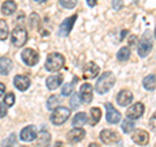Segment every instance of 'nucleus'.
<instances>
[{
    "label": "nucleus",
    "instance_id": "f8f14e48",
    "mask_svg": "<svg viewBox=\"0 0 156 147\" xmlns=\"http://www.w3.org/2000/svg\"><path fill=\"white\" fill-rule=\"evenodd\" d=\"M105 109H107V121H108L109 124H117V122H120L121 113L111 103H105Z\"/></svg>",
    "mask_w": 156,
    "mask_h": 147
},
{
    "label": "nucleus",
    "instance_id": "cd10ccee",
    "mask_svg": "<svg viewBox=\"0 0 156 147\" xmlns=\"http://www.w3.org/2000/svg\"><path fill=\"white\" fill-rule=\"evenodd\" d=\"M77 81V78H74V81L70 82V83H66V85L62 86V90H61V94L64 96H69L73 94V87H74V82Z\"/></svg>",
    "mask_w": 156,
    "mask_h": 147
},
{
    "label": "nucleus",
    "instance_id": "f257e3e1",
    "mask_svg": "<svg viewBox=\"0 0 156 147\" xmlns=\"http://www.w3.org/2000/svg\"><path fill=\"white\" fill-rule=\"evenodd\" d=\"M115 82H116V77H115L113 73L104 72L103 74L99 77V80H98L96 85H95V90L98 91V94L104 95L115 86Z\"/></svg>",
    "mask_w": 156,
    "mask_h": 147
},
{
    "label": "nucleus",
    "instance_id": "c756f323",
    "mask_svg": "<svg viewBox=\"0 0 156 147\" xmlns=\"http://www.w3.org/2000/svg\"><path fill=\"white\" fill-rule=\"evenodd\" d=\"M2 146L3 147H13V146H16V134L12 133L8 138L4 139L2 142Z\"/></svg>",
    "mask_w": 156,
    "mask_h": 147
},
{
    "label": "nucleus",
    "instance_id": "c03bdc74",
    "mask_svg": "<svg viewBox=\"0 0 156 147\" xmlns=\"http://www.w3.org/2000/svg\"><path fill=\"white\" fill-rule=\"evenodd\" d=\"M155 38H156V29H155Z\"/></svg>",
    "mask_w": 156,
    "mask_h": 147
},
{
    "label": "nucleus",
    "instance_id": "ddd939ff",
    "mask_svg": "<svg viewBox=\"0 0 156 147\" xmlns=\"http://www.w3.org/2000/svg\"><path fill=\"white\" fill-rule=\"evenodd\" d=\"M38 135V131H37V128L34 125H29L26 128H23L20 133V138L23 142H31L37 138Z\"/></svg>",
    "mask_w": 156,
    "mask_h": 147
},
{
    "label": "nucleus",
    "instance_id": "a878e982",
    "mask_svg": "<svg viewBox=\"0 0 156 147\" xmlns=\"http://www.w3.org/2000/svg\"><path fill=\"white\" fill-rule=\"evenodd\" d=\"M58 103H60V98L57 95H51L47 100V109H50V111L56 109L58 107Z\"/></svg>",
    "mask_w": 156,
    "mask_h": 147
},
{
    "label": "nucleus",
    "instance_id": "bb28decb",
    "mask_svg": "<svg viewBox=\"0 0 156 147\" xmlns=\"http://www.w3.org/2000/svg\"><path fill=\"white\" fill-rule=\"evenodd\" d=\"M9 35V29L4 20L0 18V41H5Z\"/></svg>",
    "mask_w": 156,
    "mask_h": 147
},
{
    "label": "nucleus",
    "instance_id": "7c9ffc66",
    "mask_svg": "<svg viewBox=\"0 0 156 147\" xmlns=\"http://www.w3.org/2000/svg\"><path fill=\"white\" fill-rule=\"evenodd\" d=\"M60 2V5L62 8H66V9H73L76 5H77V3H78V0H58Z\"/></svg>",
    "mask_w": 156,
    "mask_h": 147
},
{
    "label": "nucleus",
    "instance_id": "423d86ee",
    "mask_svg": "<svg viewBox=\"0 0 156 147\" xmlns=\"http://www.w3.org/2000/svg\"><path fill=\"white\" fill-rule=\"evenodd\" d=\"M21 57L27 66L37 65L39 61V53L35 50H33V48H25V50L21 52Z\"/></svg>",
    "mask_w": 156,
    "mask_h": 147
},
{
    "label": "nucleus",
    "instance_id": "6e6552de",
    "mask_svg": "<svg viewBox=\"0 0 156 147\" xmlns=\"http://www.w3.org/2000/svg\"><path fill=\"white\" fill-rule=\"evenodd\" d=\"M100 141L105 145H113L120 141V135L112 129H103L100 131Z\"/></svg>",
    "mask_w": 156,
    "mask_h": 147
},
{
    "label": "nucleus",
    "instance_id": "1a4fd4ad",
    "mask_svg": "<svg viewBox=\"0 0 156 147\" xmlns=\"http://www.w3.org/2000/svg\"><path fill=\"white\" fill-rule=\"evenodd\" d=\"M143 113H144V106H143V103H140V102L134 103V104L126 111V116H128V119H130V120L139 119V117H142Z\"/></svg>",
    "mask_w": 156,
    "mask_h": 147
},
{
    "label": "nucleus",
    "instance_id": "2f4dec72",
    "mask_svg": "<svg viewBox=\"0 0 156 147\" xmlns=\"http://www.w3.org/2000/svg\"><path fill=\"white\" fill-rule=\"evenodd\" d=\"M39 21H41V18H39V16L37 13H31L30 17H29V23H30L31 29H37L38 25H39Z\"/></svg>",
    "mask_w": 156,
    "mask_h": 147
},
{
    "label": "nucleus",
    "instance_id": "58836bf2",
    "mask_svg": "<svg viewBox=\"0 0 156 147\" xmlns=\"http://www.w3.org/2000/svg\"><path fill=\"white\" fill-rule=\"evenodd\" d=\"M86 2H87V4H89V7H95L98 0H86Z\"/></svg>",
    "mask_w": 156,
    "mask_h": 147
},
{
    "label": "nucleus",
    "instance_id": "39448f33",
    "mask_svg": "<svg viewBox=\"0 0 156 147\" xmlns=\"http://www.w3.org/2000/svg\"><path fill=\"white\" fill-rule=\"evenodd\" d=\"M152 48V41L148 35V33H144V35L140 38L139 45H138V55L139 57H146L151 52Z\"/></svg>",
    "mask_w": 156,
    "mask_h": 147
},
{
    "label": "nucleus",
    "instance_id": "0eeeda50",
    "mask_svg": "<svg viewBox=\"0 0 156 147\" xmlns=\"http://www.w3.org/2000/svg\"><path fill=\"white\" fill-rule=\"evenodd\" d=\"M77 20V14H73V16L65 18L64 21L60 23V26H58V35L60 37H68L72 31L73 26H74V22Z\"/></svg>",
    "mask_w": 156,
    "mask_h": 147
},
{
    "label": "nucleus",
    "instance_id": "6ab92c4d",
    "mask_svg": "<svg viewBox=\"0 0 156 147\" xmlns=\"http://www.w3.org/2000/svg\"><path fill=\"white\" fill-rule=\"evenodd\" d=\"M12 66H13V63L9 57L7 56L0 57V74H3V76L9 74V72L12 70Z\"/></svg>",
    "mask_w": 156,
    "mask_h": 147
},
{
    "label": "nucleus",
    "instance_id": "37998d69",
    "mask_svg": "<svg viewBox=\"0 0 156 147\" xmlns=\"http://www.w3.org/2000/svg\"><path fill=\"white\" fill-rule=\"evenodd\" d=\"M89 147H99V146H98V145H96V143H91V145H90V146H89Z\"/></svg>",
    "mask_w": 156,
    "mask_h": 147
},
{
    "label": "nucleus",
    "instance_id": "a18cd8bd",
    "mask_svg": "<svg viewBox=\"0 0 156 147\" xmlns=\"http://www.w3.org/2000/svg\"><path fill=\"white\" fill-rule=\"evenodd\" d=\"M25 147H26V146H25Z\"/></svg>",
    "mask_w": 156,
    "mask_h": 147
},
{
    "label": "nucleus",
    "instance_id": "dca6fc26",
    "mask_svg": "<svg viewBox=\"0 0 156 147\" xmlns=\"http://www.w3.org/2000/svg\"><path fill=\"white\" fill-rule=\"evenodd\" d=\"M99 74V66H98L94 61L87 63L86 66L83 68V77L86 80H92Z\"/></svg>",
    "mask_w": 156,
    "mask_h": 147
},
{
    "label": "nucleus",
    "instance_id": "f704fd0d",
    "mask_svg": "<svg viewBox=\"0 0 156 147\" xmlns=\"http://www.w3.org/2000/svg\"><path fill=\"white\" fill-rule=\"evenodd\" d=\"M122 2L121 0H112V7H113L115 11H120V8H122Z\"/></svg>",
    "mask_w": 156,
    "mask_h": 147
},
{
    "label": "nucleus",
    "instance_id": "f3484780",
    "mask_svg": "<svg viewBox=\"0 0 156 147\" xmlns=\"http://www.w3.org/2000/svg\"><path fill=\"white\" fill-rule=\"evenodd\" d=\"M116 100L120 106L126 107L133 102V94H131V91H129V90H121L119 94H117Z\"/></svg>",
    "mask_w": 156,
    "mask_h": 147
},
{
    "label": "nucleus",
    "instance_id": "f03ea898",
    "mask_svg": "<svg viewBox=\"0 0 156 147\" xmlns=\"http://www.w3.org/2000/svg\"><path fill=\"white\" fill-rule=\"evenodd\" d=\"M65 64V59L61 53H57V52H52L50 55L47 56L46 59V69L51 73H55V72H58L61 69L62 66Z\"/></svg>",
    "mask_w": 156,
    "mask_h": 147
},
{
    "label": "nucleus",
    "instance_id": "b1692460",
    "mask_svg": "<svg viewBox=\"0 0 156 147\" xmlns=\"http://www.w3.org/2000/svg\"><path fill=\"white\" fill-rule=\"evenodd\" d=\"M90 117H91L90 124L92 126L96 125L98 122L100 121V119H101V111H100V108H98V107H92V108L90 109Z\"/></svg>",
    "mask_w": 156,
    "mask_h": 147
},
{
    "label": "nucleus",
    "instance_id": "ea45409f",
    "mask_svg": "<svg viewBox=\"0 0 156 147\" xmlns=\"http://www.w3.org/2000/svg\"><path fill=\"white\" fill-rule=\"evenodd\" d=\"M4 91H5V85H4V83H0V96H3Z\"/></svg>",
    "mask_w": 156,
    "mask_h": 147
},
{
    "label": "nucleus",
    "instance_id": "79ce46f5",
    "mask_svg": "<svg viewBox=\"0 0 156 147\" xmlns=\"http://www.w3.org/2000/svg\"><path fill=\"white\" fill-rule=\"evenodd\" d=\"M34 2H37V3H44V2H47V0H34Z\"/></svg>",
    "mask_w": 156,
    "mask_h": 147
},
{
    "label": "nucleus",
    "instance_id": "aec40b11",
    "mask_svg": "<svg viewBox=\"0 0 156 147\" xmlns=\"http://www.w3.org/2000/svg\"><path fill=\"white\" fill-rule=\"evenodd\" d=\"M16 9H17V4L13 0H5L2 4V13L4 16H12L16 12Z\"/></svg>",
    "mask_w": 156,
    "mask_h": 147
},
{
    "label": "nucleus",
    "instance_id": "9d476101",
    "mask_svg": "<svg viewBox=\"0 0 156 147\" xmlns=\"http://www.w3.org/2000/svg\"><path fill=\"white\" fill-rule=\"evenodd\" d=\"M131 139H133L136 145L139 146H147L150 142V134L143 129H138L135 130L133 135H131Z\"/></svg>",
    "mask_w": 156,
    "mask_h": 147
},
{
    "label": "nucleus",
    "instance_id": "9b49d317",
    "mask_svg": "<svg viewBox=\"0 0 156 147\" xmlns=\"http://www.w3.org/2000/svg\"><path fill=\"white\" fill-rule=\"evenodd\" d=\"M85 135H86V131L82 128H74L70 131H68L66 139L69 143H78V142H81L85 138Z\"/></svg>",
    "mask_w": 156,
    "mask_h": 147
},
{
    "label": "nucleus",
    "instance_id": "c85d7f7f",
    "mask_svg": "<svg viewBox=\"0 0 156 147\" xmlns=\"http://www.w3.org/2000/svg\"><path fill=\"white\" fill-rule=\"evenodd\" d=\"M121 128H122L124 133H130V131L134 130V122L131 121L130 119H126L125 121H122V125H121Z\"/></svg>",
    "mask_w": 156,
    "mask_h": 147
},
{
    "label": "nucleus",
    "instance_id": "20e7f679",
    "mask_svg": "<svg viewBox=\"0 0 156 147\" xmlns=\"http://www.w3.org/2000/svg\"><path fill=\"white\" fill-rule=\"evenodd\" d=\"M70 116V109L66 108V107H57L56 109L52 111L51 115V121L53 125H62L64 122L69 119Z\"/></svg>",
    "mask_w": 156,
    "mask_h": 147
},
{
    "label": "nucleus",
    "instance_id": "5701e85b",
    "mask_svg": "<svg viewBox=\"0 0 156 147\" xmlns=\"http://www.w3.org/2000/svg\"><path fill=\"white\" fill-rule=\"evenodd\" d=\"M87 121H89V119H87V115L85 112H78V113L74 116V119H73L72 124L74 128H81L82 125L87 124Z\"/></svg>",
    "mask_w": 156,
    "mask_h": 147
},
{
    "label": "nucleus",
    "instance_id": "4468645a",
    "mask_svg": "<svg viewBox=\"0 0 156 147\" xmlns=\"http://www.w3.org/2000/svg\"><path fill=\"white\" fill-rule=\"evenodd\" d=\"M80 98L83 104H89L92 100V86L90 83H83L80 89Z\"/></svg>",
    "mask_w": 156,
    "mask_h": 147
},
{
    "label": "nucleus",
    "instance_id": "72a5a7b5",
    "mask_svg": "<svg viewBox=\"0 0 156 147\" xmlns=\"http://www.w3.org/2000/svg\"><path fill=\"white\" fill-rule=\"evenodd\" d=\"M80 99L81 98L78 96V94H73L70 99V108H77L80 106Z\"/></svg>",
    "mask_w": 156,
    "mask_h": 147
},
{
    "label": "nucleus",
    "instance_id": "4c0bfd02",
    "mask_svg": "<svg viewBox=\"0 0 156 147\" xmlns=\"http://www.w3.org/2000/svg\"><path fill=\"white\" fill-rule=\"evenodd\" d=\"M136 39H138V38H136L135 35H133V37H131V38H129V45H130V46H133V45H135Z\"/></svg>",
    "mask_w": 156,
    "mask_h": 147
},
{
    "label": "nucleus",
    "instance_id": "412c9836",
    "mask_svg": "<svg viewBox=\"0 0 156 147\" xmlns=\"http://www.w3.org/2000/svg\"><path fill=\"white\" fill-rule=\"evenodd\" d=\"M51 142V135L48 131L42 130L41 133H38L37 135V146L38 147H48Z\"/></svg>",
    "mask_w": 156,
    "mask_h": 147
},
{
    "label": "nucleus",
    "instance_id": "393cba45",
    "mask_svg": "<svg viewBox=\"0 0 156 147\" xmlns=\"http://www.w3.org/2000/svg\"><path fill=\"white\" fill-rule=\"evenodd\" d=\"M130 57V48L129 47H121L117 52V60L119 61H128Z\"/></svg>",
    "mask_w": 156,
    "mask_h": 147
},
{
    "label": "nucleus",
    "instance_id": "473e14b6",
    "mask_svg": "<svg viewBox=\"0 0 156 147\" xmlns=\"http://www.w3.org/2000/svg\"><path fill=\"white\" fill-rule=\"evenodd\" d=\"M14 100H16V98H14L13 92H8V94H5V96H4V104L7 107H12L14 104Z\"/></svg>",
    "mask_w": 156,
    "mask_h": 147
},
{
    "label": "nucleus",
    "instance_id": "2eb2a0df",
    "mask_svg": "<svg viewBox=\"0 0 156 147\" xmlns=\"http://www.w3.org/2000/svg\"><path fill=\"white\" fill-rule=\"evenodd\" d=\"M13 83H14V86H16L20 91H26L29 87H30L31 81H30V78H29L27 76H21V74H18V76L14 77Z\"/></svg>",
    "mask_w": 156,
    "mask_h": 147
},
{
    "label": "nucleus",
    "instance_id": "a211bd4d",
    "mask_svg": "<svg viewBox=\"0 0 156 147\" xmlns=\"http://www.w3.org/2000/svg\"><path fill=\"white\" fill-rule=\"evenodd\" d=\"M62 80L64 77L62 74H53V76H50L46 80V85H47V89L48 90H56L58 86L62 83Z\"/></svg>",
    "mask_w": 156,
    "mask_h": 147
},
{
    "label": "nucleus",
    "instance_id": "7ed1b4c3",
    "mask_svg": "<svg viewBox=\"0 0 156 147\" xmlns=\"http://www.w3.org/2000/svg\"><path fill=\"white\" fill-rule=\"evenodd\" d=\"M27 31L25 27L22 26H16L12 30V34H11V41H12V45L16 46V47H22L25 46V43L27 42Z\"/></svg>",
    "mask_w": 156,
    "mask_h": 147
},
{
    "label": "nucleus",
    "instance_id": "4be33fe9",
    "mask_svg": "<svg viewBox=\"0 0 156 147\" xmlns=\"http://www.w3.org/2000/svg\"><path fill=\"white\" fill-rule=\"evenodd\" d=\"M143 87L148 91H152L156 89V73H152V74H148L143 78Z\"/></svg>",
    "mask_w": 156,
    "mask_h": 147
},
{
    "label": "nucleus",
    "instance_id": "a19ab883",
    "mask_svg": "<svg viewBox=\"0 0 156 147\" xmlns=\"http://www.w3.org/2000/svg\"><path fill=\"white\" fill-rule=\"evenodd\" d=\"M126 33H128V30H124V31H122V35L120 37V41H122V39H124V37L126 35Z\"/></svg>",
    "mask_w": 156,
    "mask_h": 147
},
{
    "label": "nucleus",
    "instance_id": "c9c22d12",
    "mask_svg": "<svg viewBox=\"0 0 156 147\" xmlns=\"http://www.w3.org/2000/svg\"><path fill=\"white\" fill-rule=\"evenodd\" d=\"M150 128L152 131H156V112L152 115V117L150 119Z\"/></svg>",
    "mask_w": 156,
    "mask_h": 147
},
{
    "label": "nucleus",
    "instance_id": "e433bc0d",
    "mask_svg": "<svg viewBox=\"0 0 156 147\" xmlns=\"http://www.w3.org/2000/svg\"><path fill=\"white\" fill-rule=\"evenodd\" d=\"M7 115V109H5V107L0 104V117H4Z\"/></svg>",
    "mask_w": 156,
    "mask_h": 147
}]
</instances>
